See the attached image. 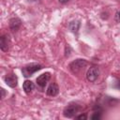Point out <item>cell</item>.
Segmentation results:
<instances>
[{"label":"cell","instance_id":"6da1fadb","mask_svg":"<svg viewBox=\"0 0 120 120\" xmlns=\"http://www.w3.org/2000/svg\"><path fill=\"white\" fill-rule=\"evenodd\" d=\"M87 65V61L85 59H76L69 64V69L73 73H79L83 68Z\"/></svg>","mask_w":120,"mask_h":120},{"label":"cell","instance_id":"7a4b0ae2","mask_svg":"<svg viewBox=\"0 0 120 120\" xmlns=\"http://www.w3.org/2000/svg\"><path fill=\"white\" fill-rule=\"evenodd\" d=\"M80 110V107L79 105L75 104V103H71L69 105H68L65 109H64V112H63V114L65 117H68V118H71V117H74L75 114L79 112Z\"/></svg>","mask_w":120,"mask_h":120},{"label":"cell","instance_id":"3957f363","mask_svg":"<svg viewBox=\"0 0 120 120\" xmlns=\"http://www.w3.org/2000/svg\"><path fill=\"white\" fill-rule=\"evenodd\" d=\"M41 68H42V67H41L39 64H35V63H33V64H29V65L25 66V67L22 68V74H23L24 77H30V76H32L33 73H35L36 71L39 70Z\"/></svg>","mask_w":120,"mask_h":120},{"label":"cell","instance_id":"277c9868","mask_svg":"<svg viewBox=\"0 0 120 120\" xmlns=\"http://www.w3.org/2000/svg\"><path fill=\"white\" fill-rule=\"evenodd\" d=\"M99 75V69L97 67H92L88 69L86 73V79L89 82H95Z\"/></svg>","mask_w":120,"mask_h":120},{"label":"cell","instance_id":"5b68a950","mask_svg":"<svg viewBox=\"0 0 120 120\" xmlns=\"http://www.w3.org/2000/svg\"><path fill=\"white\" fill-rule=\"evenodd\" d=\"M5 82L9 86V87H16L17 86V83H18V79H17V76L15 74H7L5 76Z\"/></svg>","mask_w":120,"mask_h":120},{"label":"cell","instance_id":"8992f818","mask_svg":"<svg viewBox=\"0 0 120 120\" xmlns=\"http://www.w3.org/2000/svg\"><path fill=\"white\" fill-rule=\"evenodd\" d=\"M51 78V74L49 72H46V73H43L41 75H39L38 78H37V83L38 86L40 87H44L46 85V83L48 82V81L50 80Z\"/></svg>","mask_w":120,"mask_h":120},{"label":"cell","instance_id":"52a82bcc","mask_svg":"<svg viewBox=\"0 0 120 120\" xmlns=\"http://www.w3.org/2000/svg\"><path fill=\"white\" fill-rule=\"evenodd\" d=\"M21 24H22V22H21V20L19 18H12L9 21V28L13 32L17 31L21 27Z\"/></svg>","mask_w":120,"mask_h":120},{"label":"cell","instance_id":"ba28073f","mask_svg":"<svg viewBox=\"0 0 120 120\" xmlns=\"http://www.w3.org/2000/svg\"><path fill=\"white\" fill-rule=\"evenodd\" d=\"M59 93V87L56 83H51L47 89V95L51 97H55Z\"/></svg>","mask_w":120,"mask_h":120},{"label":"cell","instance_id":"9c48e42d","mask_svg":"<svg viewBox=\"0 0 120 120\" xmlns=\"http://www.w3.org/2000/svg\"><path fill=\"white\" fill-rule=\"evenodd\" d=\"M22 87H23L24 92H25L26 94H29V93H31V92H32V90L34 89V83H33L31 81L26 80V81L23 82Z\"/></svg>","mask_w":120,"mask_h":120},{"label":"cell","instance_id":"30bf717a","mask_svg":"<svg viewBox=\"0 0 120 120\" xmlns=\"http://www.w3.org/2000/svg\"><path fill=\"white\" fill-rule=\"evenodd\" d=\"M0 49L3 52H7L8 49V38L6 36H2L0 38Z\"/></svg>","mask_w":120,"mask_h":120},{"label":"cell","instance_id":"8fae6325","mask_svg":"<svg viewBox=\"0 0 120 120\" xmlns=\"http://www.w3.org/2000/svg\"><path fill=\"white\" fill-rule=\"evenodd\" d=\"M80 21H72V22H69V24H68V27H69V29L72 31V32H74V33H76V32H78V30H79V28H80Z\"/></svg>","mask_w":120,"mask_h":120},{"label":"cell","instance_id":"7c38bea8","mask_svg":"<svg viewBox=\"0 0 120 120\" xmlns=\"http://www.w3.org/2000/svg\"><path fill=\"white\" fill-rule=\"evenodd\" d=\"M91 119L93 120H98L101 118V112H97V111H94L93 114L90 116Z\"/></svg>","mask_w":120,"mask_h":120},{"label":"cell","instance_id":"4fadbf2b","mask_svg":"<svg viewBox=\"0 0 120 120\" xmlns=\"http://www.w3.org/2000/svg\"><path fill=\"white\" fill-rule=\"evenodd\" d=\"M75 118H76V119H79V120H85V119L87 118V115H86V114H80V115L76 116Z\"/></svg>","mask_w":120,"mask_h":120},{"label":"cell","instance_id":"5bb4252c","mask_svg":"<svg viewBox=\"0 0 120 120\" xmlns=\"http://www.w3.org/2000/svg\"><path fill=\"white\" fill-rule=\"evenodd\" d=\"M114 19H115V21H116L117 22H120V10H119V11H117V12L115 13Z\"/></svg>","mask_w":120,"mask_h":120},{"label":"cell","instance_id":"9a60e30c","mask_svg":"<svg viewBox=\"0 0 120 120\" xmlns=\"http://www.w3.org/2000/svg\"><path fill=\"white\" fill-rule=\"evenodd\" d=\"M69 0H59V2L61 3V4H66V3H68Z\"/></svg>","mask_w":120,"mask_h":120},{"label":"cell","instance_id":"2e32d148","mask_svg":"<svg viewBox=\"0 0 120 120\" xmlns=\"http://www.w3.org/2000/svg\"><path fill=\"white\" fill-rule=\"evenodd\" d=\"M1 92H2V98H3L5 97V94H6V93H5V89L2 88V89H1Z\"/></svg>","mask_w":120,"mask_h":120}]
</instances>
